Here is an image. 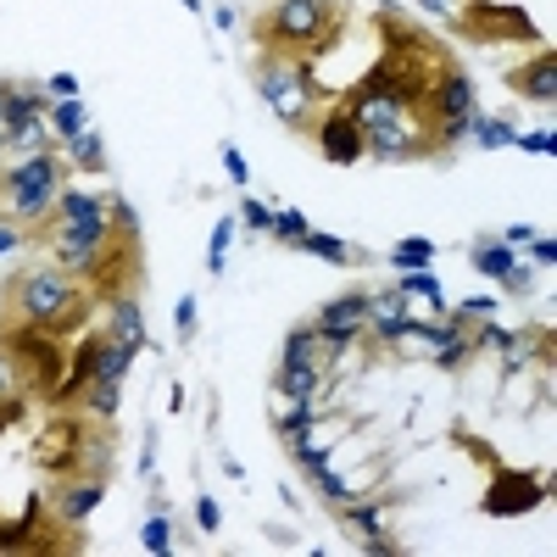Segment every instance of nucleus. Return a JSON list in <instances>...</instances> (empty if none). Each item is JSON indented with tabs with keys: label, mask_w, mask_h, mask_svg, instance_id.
Instances as JSON below:
<instances>
[{
	"label": "nucleus",
	"mask_w": 557,
	"mask_h": 557,
	"mask_svg": "<svg viewBox=\"0 0 557 557\" xmlns=\"http://www.w3.org/2000/svg\"><path fill=\"white\" fill-rule=\"evenodd\" d=\"M374 34H380V57L357 84L374 89V96H391L401 112H418L435 96V84L457 67L451 45L430 28H418L401 7H391V0L374 7Z\"/></svg>",
	"instance_id": "f257e3e1"
},
{
	"label": "nucleus",
	"mask_w": 557,
	"mask_h": 557,
	"mask_svg": "<svg viewBox=\"0 0 557 557\" xmlns=\"http://www.w3.org/2000/svg\"><path fill=\"white\" fill-rule=\"evenodd\" d=\"M351 28V12L341 0H278L251 23V39L262 45L257 57H278V62H318L335 57L341 39Z\"/></svg>",
	"instance_id": "f03ea898"
},
{
	"label": "nucleus",
	"mask_w": 557,
	"mask_h": 557,
	"mask_svg": "<svg viewBox=\"0 0 557 557\" xmlns=\"http://www.w3.org/2000/svg\"><path fill=\"white\" fill-rule=\"evenodd\" d=\"M62 173H67V168H62L57 151H28L23 162L0 168V223H17L23 240H28L34 228L51 218L57 196L67 190Z\"/></svg>",
	"instance_id": "7ed1b4c3"
},
{
	"label": "nucleus",
	"mask_w": 557,
	"mask_h": 557,
	"mask_svg": "<svg viewBox=\"0 0 557 557\" xmlns=\"http://www.w3.org/2000/svg\"><path fill=\"white\" fill-rule=\"evenodd\" d=\"M0 351L12 368V391H23L28 401H57L67 380V346L57 335L34 330V323H0Z\"/></svg>",
	"instance_id": "20e7f679"
},
{
	"label": "nucleus",
	"mask_w": 557,
	"mask_h": 557,
	"mask_svg": "<svg viewBox=\"0 0 557 557\" xmlns=\"http://www.w3.org/2000/svg\"><path fill=\"white\" fill-rule=\"evenodd\" d=\"M257 89L273 107V117L290 123L296 134L318 128V112H312L318 101H335V89L323 84L307 62H278V57H257Z\"/></svg>",
	"instance_id": "39448f33"
},
{
	"label": "nucleus",
	"mask_w": 557,
	"mask_h": 557,
	"mask_svg": "<svg viewBox=\"0 0 557 557\" xmlns=\"http://www.w3.org/2000/svg\"><path fill=\"white\" fill-rule=\"evenodd\" d=\"M78 285L96 296V301H123V296H139V285H146V251H139V228H117L101 240V251L89 257L84 278Z\"/></svg>",
	"instance_id": "423d86ee"
},
{
	"label": "nucleus",
	"mask_w": 557,
	"mask_h": 557,
	"mask_svg": "<svg viewBox=\"0 0 557 557\" xmlns=\"http://www.w3.org/2000/svg\"><path fill=\"white\" fill-rule=\"evenodd\" d=\"M446 34H457L462 45H546L535 17L513 0H462L446 17Z\"/></svg>",
	"instance_id": "0eeeda50"
},
{
	"label": "nucleus",
	"mask_w": 557,
	"mask_h": 557,
	"mask_svg": "<svg viewBox=\"0 0 557 557\" xmlns=\"http://www.w3.org/2000/svg\"><path fill=\"white\" fill-rule=\"evenodd\" d=\"M84 285L67 273V268H23V273H12L7 278V318L0 323H34V330H45L73 296H78Z\"/></svg>",
	"instance_id": "6e6552de"
},
{
	"label": "nucleus",
	"mask_w": 557,
	"mask_h": 557,
	"mask_svg": "<svg viewBox=\"0 0 557 557\" xmlns=\"http://www.w3.org/2000/svg\"><path fill=\"white\" fill-rule=\"evenodd\" d=\"M84 524H67L51 513V502L39 491L23 502V513L7 519L0 513V552H84Z\"/></svg>",
	"instance_id": "1a4fd4ad"
},
{
	"label": "nucleus",
	"mask_w": 557,
	"mask_h": 557,
	"mask_svg": "<svg viewBox=\"0 0 557 557\" xmlns=\"http://www.w3.org/2000/svg\"><path fill=\"white\" fill-rule=\"evenodd\" d=\"M107 424V418H96ZM84 412H57L51 424L34 435V462L45 469V480H67V474H84V451H89V435H96Z\"/></svg>",
	"instance_id": "9d476101"
},
{
	"label": "nucleus",
	"mask_w": 557,
	"mask_h": 557,
	"mask_svg": "<svg viewBox=\"0 0 557 557\" xmlns=\"http://www.w3.org/2000/svg\"><path fill=\"white\" fill-rule=\"evenodd\" d=\"M541 502H546V480L491 462V491L480 496V513L485 519H519V513H530V507H541Z\"/></svg>",
	"instance_id": "9b49d317"
},
{
	"label": "nucleus",
	"mask_w": 557,
	"mask_h": 557,
	"mask_svg": "<svg viewBox=\"0 0 557 557\" xmlns=\"http://www.w3.org/2000/svg\"><path fill=\"white\" fill-rule=\"evenodd\" d=\"M312 139H318V151H323V162H335V168H357L362 157H368V134L357 128V117L335 101L330 112L318 117V128H312Z\"/></svg>",
	"instance_id": "f8f14e48"
},
{
	"label": "nucleus",
	"mask_w": 557,
	"mask_h": 557,
	"mask_svg": "<svg viewBox=\"0 0 557 557\" xmlns=\"http://www.w3.org/2000/svg\"><path fill=\"white\" fill-rule=\"evenodd\" d=\"M45 502H51L57 519L84 524V519L107 502V480H96V474H67V480H57V491H45Z\"/></svg>",
	"instance_id": "ddd939ff"
},
{
	"label": "nucleus",
	"mask_w": 557,
	"mask_h": 557,
	"mask_svg": "<svg viewBox=\"0 0 557 557\" xmlns=\"http://www.w3.org/2000/svg\"><path fill=\"white\" fill-rule=\"evenodd\" d=\"M507 89H513L519 101H535V107H552L557 101V51L552 45H541V51L507 73Z\"/></svg>",
	"instance_id": "4468645a"
},
{
	"label": "nucleus",
	"mask_w": 557,
	"mask_h": 557,
	"mask_svg": "<svg viewBox=\"0 0 557 557\" xmlns=\"http://www.w3.org/2000/svg\"><path fill=\"white\" fill-rule=\"evenodd\" d=\"M346 346H351L346 335H330V330H318V323H301V330H290V341H285V362H312V368L330 374V362Z\"/></svg>",
	"instance_id": "2eb2a0df"
},
{
	"label": "nucleus",
	"mask_w": 557,
	"mask_h": 557,
	"mask_svg": "<svg viewBox=\"0 0 557 557\" xmlns=\"http://www.w3.org/2000/svg\"><path fill=\"white\" fill-rule=\"evenodd\" d=\"M312 323H318V330H330V335L357 341V335L368 330V290H346V296H335Z\"/></svg>",
	"instance_id": "dca6fc26"
},
{
	"label": "nucleus",
	"mask_w": 557,
	"mask_h": 557,
	"mask_svg": "<svg viewBox=\"0 0 557 557\" xmlns=\"http://www.w3.org/2000/svg\"><path fill=\"white\" fill-rule=\"evenodd\" d=\"M273 391L290 396V401H318L323 396V368H312V362H278Z\"/></svg>",
	"instance_id": "f3484780"
},
{
	"label": "nucleus",
	"mask_w": 557,
	"mask_h": 557,
	"mask_svg": "<svg viewBox=\"0 0 557 557\" xmlns=\"http://www.w3.org/2000/svg\"><path fill=\"white\" fill-rule=\"evenodd\" d=\"M112 341H123V346H146V312H139V296H123V301H112V330H107Z\"/></svg>",
	"instance_id": "a211bd4d"
},
{
	"label": "nucleus",
	"mask_w": 557,
	"mask_h": 557,
	"mask_svg": "<svg viewBox=\"0 0 557 557\" xmlns=\"http://www.w3.org/2000/svg\"><path fill=\"white\" fill-rule=\"evenodd\" d=\"M67 157H73L78 173H107V146H101V134L89 128V123L78 134H67Z\"/></svg>",
	"instance_id": "6ab92c4d"
},
{
	"label": "nucleus",
	"mask_w": 557,
	"mask_h": 557,
	"mask_svg": "<svg viewBox=\"0 0 557 557\" xmlns=\"http://www.w3.org/2000/svg\"><path fill=\"white\" fill-rule=\"evenodd\" d=\"M507 268H513V246H507V240H474V273L502 278Z\"/></svg>",
	"instance_id": "aec40b11"
},
{
	"label": "nucleus",
	"mask_w": 557,
	"mask_h": 557,
	"mask_svg": "<svg viewBox=\"0 0 557 557\" xmlns=\"http://www.w3.org/2000/svg\"><path fill=\"white\" fill-rule=\"evenodd\" d=\"M301 251H312V257H323V262H362V251H351V246H341L335 235H312V228H307V235H301Z\"/></svg>",
	"instance_id": "412c9836"
},
{
	"label": "nucleus",
	"mask_w": 557,
	"mask_h": 557,
	"mask_svg": "<svg viewBox=\"0 0 557 557\" xmlns=\"http://www.w3.org/2000/svg\"><path fill=\"white\" fill-rule=\"evenodd\" d=\"M396 290H401V296H418V301H430V307H441V278H435L430 268H407Z\"/></svg>",
	"instance_id": "4be33fe9"
},
{
	"label": "nucleus",
	"mask_w": 557,
	"mask_h": 557,
	"mask_svg": "<svg viewBox=\"0 0 557 557\" xmlns=\"http://www.w3.org/2000/svg\"><path fill=\"white\" fill-rule=\"evenodd\" d=\"M45 123H51V134H57V139H67V134H78L89 117H84V107H78V96H73V101H57L51 112H45Z\"/></svg>",
	"instance_id": "5701e85b"
},
{
	"label": "nucleus",
	"mask_w": 557,
	"mask_h": 557,
	"mask_svg": "<svg viewBox=\"0 0 557 557\" xmlns=\"http://www.w3.org/2000/svg\"><path fill=\"white\" fill-rule=\"evenodd\" d=\"M469 128H474V139H480L485 151H502V146H513V128H507L502 117H480V112H474V123H469Z\"/></svg>",
	"instance_id": "b1692460"
},
{
	"label": "nucleus",
	"mask_w": 557,
	"mask_h": 557,
	"mask_svg": "<svg viewBox=\"0 0 557 557\" xmlns=\"http://www.w3.org/2000/svg\"><path fill=\"white\" fill-rule=\"evenodd\" d=\"M228 246H235V218H218V228H212V246H207V273H223Z\"/></svg>",
	"instance_id": "393cba45"
},
{
	"label": "nucleus",
	"mask_w": 557,
	"mask_h": 557,
	"mask_svg": "<svg viewBox=\"0 0 557 557\" xmlns=\"http://www.w3.org/2000/svg\"><path fill=\"white\" fill-rule=\"evenodd\" d=\"M391 262H396L401 273H407V268H430V262H435V246H430V240H396Z\"/></svg>",
	"instance_id": "a878e982"
},
{
	"label": "nucleus",
	"mask_w": 557,
	"mask_h": 557,
	"mask_svg": "<svg viewBox=\"0 0 557 557\" xmlns=\"http://www.w3.org/2000/svg\"><path fill=\"white\" fill-rule=\"evenodd\" d=\"M312 430V401H296L290 412H278V435H285V441H301Z\"/></svg>",
	"instance_id": "bb28decb"
},
{
	"label": "nucleus",
	"mask_w": 557,
	"mask_h": 557,
	"mask_svg": "<svg viewBox=\"0 0 557 557\" xmlns=\"http://www.w3.org/2000/svg\"><path fill=\"white\" fill-rule=\"evenodd\" d=\"M139 541H146V552H157V557H162V552H173V530H168V519L157 513L146 530H139Z\"/></svg>",
	"instance_id": "cd10ccee"
},
{
	"label": "nucleus",
	"mask_w": 557,
	"mask_h": 557,
	"mask_svg": "<svg viewBox=\"0 0 557 557\" xmlns=\"http://www.w3.org/2000/svg\"><path fill=\"white\" fill-rule=\"evenodd\" d=\"M273 235L285 240V246H301V235H307V218H301V212H278V218H273Z\"/></svg>",
	"instance_id": "c85d7f7f"
},
{
	"label": "nucleus",
	"mask_w": 557,
	"mask_h": 557,
	"mask_svg": "<svg viewBox=\"0 0 557 557\" xmlns=\"http://www.w3.org/2000/svg\"><path fill=\"white\" fill-rule=\"evenodd\" d=\"M513 146L530 151V157H552V151H557V139H552V128H535V134H513Z\"/></svg>",
	"instance_id": "c756f323"
},
{
	"label": "nucleus",
	"mask_w": 557,
	"mask_h": 557,
	"mask_svg": "<svg viewBox=\"0 0 557 557\" xmlns=\"http://www.w3.org/2000/svg\"><path fill=\"white\" fill-rule=\"evenodd\" d=\"M45 96H51V101H73L78 96V78L73 73H51V78H45Z\"/></svg>",
	"instance_id": "7c9ffc66"
},
{
	"label": "nucleus",
	"mask_w": 557,
	"mask_h": 557,
	"mask_svg": "<svg viewBox=\"0 0 557 557\" xmlns=\"http://www.w3.org/2000/svg\"><path fill=\"white\" fill-rule=\"evenodd\" d=\"M173 330H178V341H190V335H196V296H184V301H178Z\"/></svg>",
	"instance_id": "2f4dec72"
},
{
	"label": "nucleus",
	"mask_w": 557,
	"mask_h": 557,
	"mask_svg": "<svg viewBox=\"0 0 557 557\" xmlns=\"http://www.w3.org/2000/svg\"><path fill=\"white\" fill-rule=\"evenodd\" d=\"M196 524H201L207 535H218V524H223V507H218L212 496H201V502H196Z\"/></svg>",
	"instance_id": "473e14b6"
},
{
	"label": "nucleus",
	"mask_w": 557,
	"mask_h": 557,
	"mask_svg": "<svg viewBox=\"0 0 557 557\" xmlns=\"http://www.w3.org/2000/svg\"><path fill=\"white\" fill-rule=\"evenodd\" d=\"M240 223H251V228H273V212H268L262 201L246 196V201H240Z\"/></svg>",
	"instance_id": "72a5a7b5"
},
{
	"label": "nucleus",
	"mask_w": 557,
	"mask_h": 557,
	"mask_svg": "<svg viewBox=\"0 0 557 557\" xmlns=\"http://www.w3.org/2000/svg\"><path fill=\"white\" fill-rule=\"evenodd\" d=\"M223 168H228V178H235V184H251V168H246V157L235 146H223Z\"/></svg>",
	"instance_id": "f704fd0d"
},
{
	"label": "nucleus",
	"mask_w": 557,
	"mask_h": 557,
	"mask_svg": "<svg viewBox=\"0 0 557 557\" xmlns=\"http://www.w3.org/2000/svg\"><path fill=\"white\" fill-rule=\"evenodd\" d=\"M17 246H23V228H17V223H0V257L17 251Z\"/></svg>",
	"instance_id": "c9c22d12"
},
{
	"label": "nucleus",
	"mask_w": 557,
	"mask_h": 557,
	"mask_svg": "<svg viewBox=\"0 0 557 557\" xmlns=\"http://www.w3.org/2000/svg\"><path fill=\"white\" fill-rule=\"evenodd\" d=\"M530 251H535V262H541V268H552V262H557V240H546V235H541V240H530Z\"/></svg>",
	"instance_id": "e433bc0d"
},
{
	"label": "nucleus",
	"mask_w": 557,
	"mask_h": 557,
	"mask_svg": "<svg viewBox=\"0 0 557 557\" xmlns=\"http://www.w3.org/2000/svg\"><path fill=\"white\" fill-rule=\"evenodd\" d=\"M530 240H535L530 223H513V228H507V246H530Z\"/></svg>",
	"instance_id": "4c0bfd02"
},
{
	"label": "nucleus",
	"mask_w": 557,
	"mask_h": 557,
	"mask_svg": "<svg viewBox=\"0 0 557 557\" xmlns=\"http://www.w3.org/2000/svg\"><path fill=\"white\" fill-rule=\"evenodd\" d=\"M418 7L435 12V17H451V12H457V0H418Z\"/></svg>",
	"instance_id": "58836bf2"
},
{
	"label": "nucleus",
	"mask_w": 557,
	"mask_h": 557,
	"mask_svg": "<svg viewBox=\"0 0 557 557\" xmlns=\"http://www.w3.org/2000/svg\"><path fill=\"white\" fill-rule=\"evenodd\" d=\"M0 391H12V368H7V351H0Z\"/></svg>",
	"instance_id": "ea45409f"
}]
</instances>
